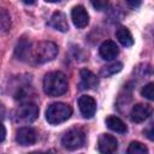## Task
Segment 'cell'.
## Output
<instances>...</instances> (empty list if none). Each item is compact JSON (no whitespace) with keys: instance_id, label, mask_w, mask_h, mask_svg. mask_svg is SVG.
<instances>
[{"instance_id":"cell-14","label":"cell","mask_w":154,"mask_h":154,"mask_svg":"<svg viewBox=\"0 0 154 154\" xmlns=\"http://www.w3.org/2000/svg\"><path fill=\"white\" fill-rule=\"evenodd\" d=\"M30 52H31V43H30V41H28L25 38H22L17 43L16 49H14L16 57L19 60H26L30 57Z\"/></svg>"},{"instance_id":"cell-18","label":"cell","mask_w":154,"mask_h":154,"mask_svg":"<svg viewBox=\"0 0 154 154\" xmlns=\"http://www.w3.org/2000/svg\"><path fill=\"white\" fill-rule=\"evenodd\" d=\"M126 154H148V148L143 143L134 141L129 144Z\"/></svg>"},{"instance_id":"cell-13","label":"cell","mask_w":154,"mask_h":154,"mask_svg":"<svg viewBox=\"0 0 154 154\" xmlns=\"http://www.w3.org/2000/svg\"><path fill=\"white\" fill-rule=\"evenodd\" d=\"M48 25L58 31H61V32H66L69 30V23L66 20V16L60 11H57L52 14V17L48 22Z\"/></svg>"},{"instance_id":"cell-8","label":"cell","mask_w":154,"mask_h":154,"mask_svg":"<svg viewBox=\"0 0 154 154\" xmlns=\"http://www.w3.org/2000/svg\"><path fill=\"white\" fill-rule=\"evenodd\" d=\"M153 107L148 103H137L132 107L131 113H130V119L135 123H141L146 120L149 116L153 113Z\"/></svg>"},{"instance_id":"cell-4","label":"cell","mask_w":154,"mask_h":154,"mask_svg":"<svg viewBox=\"0 0 154 154\" xmlns=\"http://www.w3.org/2000/svg\"><path fill=\"white\" fill-rule=\"evenodd\" d=\"M38 116V107L34 102H24L13 112V119L19 124H30L36 120Z\"/></svg>"},{"instance_id":"cell-24","label":"cell","mask_w":154,"mask_h":154,"mask_svg":"<svg viewBox=\"0 0 154 154\" xmlns=\"http://www.w3.org/2000/svg\"><path fill=\"white\" fill-rule=\"evenodd\" d=\"M128 4H129V5H131L132 7H137V6H140V5H141V2H132V1H128Z\"/></svg>"},{"instance_id":"cell-19","label":"cell","mask_w":154,"mask_h":154,"mask_svg":"<svg viewBox=\"0 0 154 154\" xmlns=\"http://www.w3.org/2000/svg\"><path fill=\"white\" fill-rule=\"evenodd\" d=\"M0 25H1V30L5 32L10 29L11 26V20H10V16L6 12V10H1V14H0Z\"/></svg>"},{"instance_id":"cell-12","label":"cell","mask_w":154,"mask_h":154,"mask_svg":"<svg viewBox=\"0 0 154 154\" xmlns=\"http://www.w3.org/2000/svg\"><path fill=\"white\" fill-rule=\"evenodd\" d=\"M99 53L101 55L102 59L105 60H113L118 53H119V48L116 45V42L111 41V40H106L101 43L100 48H99Z\"/></svg>"},{"instance_id":"cell-21","label":"cell","mask_w":154,"mask_h":154,"mask_svg":"<svg viewBox=\"0 0 154 154\" xmlns=\"http://www.w3.org/2000/svg\"><path fill=\"white\" fill-rule=\"evenodd\" d=\"M143 132H144V135H146V137H147L148 140L154 141V122L150 123V124L143 130Z\"/></svg>"},{"instance_id":"cell-1","label":"cell","mask_w":154,"mask_h":154,"mask_svg":"<svg viewBox=\"0 0 154 154\" xmlns=\"http://www.w3.org/2000/svg\"><path fill=\"white\" fill-rule=\"evenodd\" d=\"M67 78L60 71L49 72L43 78V90L49 96H60L67 91Z\"/></svg>"},{"instance_id":"cell-2","label":"cell","mask_w":154,"mask_h":154,"mask_svg":"<svg viewBox=\"0 0 154 154\" xmlns=\"http://www.w3.org/2000/svg\"><path fill=\"white\" fill-rule=\"evenodd\" d=\"M72 114V108L64 102H54L48 106L46 111V119L49 124H60L67 120Z\"/></svg>"},{"instance_id":"cell-5","label":"cell","mask_w":154,"mask_h":154,"mask_svg":"<svg viewBox=\"0 0 154 154\" xmlns=\"http://www.w3.org/2000/svg\"><path fill=\"white\" fill-rule=\"evenodd\" d=\"M85 142V134L81 128H72L65 132L61 138V144L69 150H75L83 147Z\"/></svg>"},{"instance_id":"cell-15","label":"cell","mask_w":154,"mask_h":154,"mask_svg":"<svg viewBox=\"0 0 154 154\" xmlns=\"http://www.w3.org/2000/svg\"><path fill=\"white\" fill-rule=\"evenodd\" d=\"M116 37L124 47H131L134 45V37L130 30L125 26H119L116 30Z\"/></svg>"},{"instance_id":"cell-23","label":"cell","mask_w":154,"mask_h":154,"mask_svg":"<svg viewBox=\"0 0 154 154\" xmlns=\"http://www.w3.org/2000/svg\"><path fill=\"white\" fill-rule=\"evenodd\" d=\"M1 129H2V135H1V142H4V140H5V135H6L5 125H1Z\"/></svg>"},{"instance_id":"cell-10","label":"cell","mask_w":154,"mask_h":154,"mask_svg":"<svg viewBox=\"0 0 154 154\" xmlns=\"http://www.w3.org/2000/svg\"><path fill=\"white\" fill-rule=\"evenodd\" d=\"M78 107L84 118H91L96 111V101L89 95H83L78 99Z\"/></svg>"},{"instance_id":"cell-9","label":"cell","mask_w":154,"mask_h":154,"mask_svg":"<svg viewBox=\"0 0 154 154\" xmlns=\"http://www.w3.org/2000/svg\"><path fill=\"white\" fill-rule=\"evenodd\" d=\"M79 89L81 90H88V89H95L99 85V78L96 75H94L91 71L83 69L79 71Z\"/></svg>"},{"instance_id":"cell-7","label":"cell","mask_w":154,"mask_h":154,"mask_svg":"<svg viewBox=\"0 0 154 154\" xmlns=\"http://www.w3.org/2000/svg\"><path fill=\"white\" fill-rule=\"evenodd\" d=\"M16 141L20 146H31L37 141V132L30 126H23L17 131Z\"/></svg>"},{"instance_id":"cell-11","label":"cell","mask_w":154,"mask_h":154,"mask_svg":"<svg viewBox=\"0 0 154 154\" xmlns=\"http://www.w3.org/2000/svg\"><path fill=\"white\" fill-rule=\"evenodd\" d=\"M71 18H72V22L73 24L78 28V29H82L84 26L88 25L89 23V14L87 12V10L78 5V6H75L71 11Z\"/></svg>"},{"instance_id":"cell-25","label":"cell","mask_w":154,"mask_h":154,"mask_svg":"<svg viewBox=\"0 0 154 154\" xmlns=\"http://www.w3.org/2000/svg\"><path fill=\"white\" fill-rule=\"evenodd\" d=\"M28 154H48V153H43V152H31V153H28Z\"/></svg>"},{"instance_id":"cell-22","label":"cell","mask_w":154,"mask_h":154,"mask_svg":"<svg viewBox=\"0 0 154 154\" xmlns=\"http://www.w3.org/2000/svg\"><path fill=\"white\" fill-rule=\"evenodd\" d=\"M91 5H93L96 10H99V11H102V10H105V8L107 7V2H106V1H93Z\"/></svg>"},{"instance_id":"cell-17","label":"cell","mask_w":154,"mask_h":154,"mask_svg":"<svg viewBox=\"0 0 154 154\" xmlns=\"http://www.w3.org/2000/svg\"><path fill=\"white\" fill-rule=\"evenodd\" d=\"M122 69H123V64L120 61H116V63H112L109 65H105L103 67H101L100 76L101 77H109V76H113V75L118 73L119 71H122Z\"/></svg>"},{"instance_id":"cell-16","label":"cell","mask_w":154,"mask_h":154,"mask_svg":"<svg viewBox=\"0 0 154 154\" xmlns=\"http://www.w3.org/2000/svg\"><path fill=\"white\" fill-rule=\"evenodd\" d=\"M106 125H107V128H108L109 130L116 131V132H119V134H125L126 130H128L125 123H124L120 118H118V117H116V116H109V117H107V118H106Z\"/></svg>"},{"instance_id":"cell-3","label":"cell","mask_w":154,"mask_h":154,"mask_svg":"<svg viewBox=\"0 0 154 154\" xmlns=\"http://www.w3.org/2000/svg\"><path fill=\"white\" fill-rule=\"evenodd\" d=\"M58 54V47L52 41H42L36 45L32 51V57L36 63L43 64L53 60Z\"/></svg>"},{"instance_id":"cell-6","label":"cell","mask_w":154,"mask_h":154,"mask_svg":"<svg viewBox=\"0 0 154 154\" xmlns=\"http://www.w3.org/2000/svg\"><path fill=\"white\" fill-rule=\"evenodd\" d=\"M118 142L117 138L109 134H102L100 135L97 140V148L101 154H113L117 150Z\"/></svg>"},{"instance_id":"cell-20","label":"cell","mask_w":154,"mask_h":154,"mask_svg":"<svg viewBox=\"0 0 154 154\" xmlns=\"http://www.w3.org/2000/svg\"><path fill=\"white\" fill-rule=\"evenodd\" d=\"M142 95L148 99V100H152L154 101V83H148L146 84L143 88H142Z\"/></svg>"}]
</instances>
